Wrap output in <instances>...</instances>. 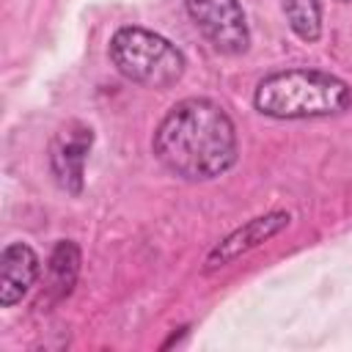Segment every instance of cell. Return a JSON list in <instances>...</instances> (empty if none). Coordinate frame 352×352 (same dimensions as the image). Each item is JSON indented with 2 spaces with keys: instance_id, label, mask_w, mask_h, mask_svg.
Wrapping results in <instances>:
<instances>
[{
  "instance_id": "1",
  "label": "cell",
  "mask_w": 352,
  "mask_h": 352,
  "mask_svg": "<svg viewBox=\"0 0 352 352\" xmlns=\"http://www.w3.org/2000/svg\"><path fill=\"white\" fill-rule=\"evenodd\" d=\"M151 151L168 173L184 182H212L239 157L236 126L214 99L187 96L157 124Z\"/></svg>"
},
{
  "instance_id": "2",
  "label": "cell",
  "mask_w": 352,
  "mask_h": 352,
  "mask_svg": "<svg viewBox=\"0 0 352 352\" xmlns=\"http://www.w3.org/2000/svg\"><path fill=\"white\" fill-rule=\"evenodd\" d=\"M352 104V88L319 69H283L258 80L253 107L278 121H302L338 116Z\"/></svg>"
},
{
  "instance_id": "3",
  "label": "cell",
  "mask_w": 352,
  "mask_h": 352,
  "mask_svg": "<svg viewBox=\"0 0 352 352\" xmlns=\"http://www.w3.org/2000/svg\"><path fill=\"white\" fill-rule=\"evenodd\" d=\"M107 55L124 80L154 91L176 85L187 69V58L173 41L140 25L118 28L110 38Z\"/></svg>"
},
{
  "instance_id": "4",
  "label": "cell",
  "mask_w": 352,
  "mask_h": 352,
  "mask_svg": "<svg viewBox=\"0 0 352 352\" xmlns=\"http://www.w3.org/2000/svg\"><path fill=\"white\" fill-rule=\"evenodd\" d=\"M201 36L223 55H242L250 47V28L239 0H184Z\"/></svg>"
},
{
  "instance_id": "5",
  "label": "cell",
  "mask_w": 352,
  "mask_h": 352,
  "mask_svg": "<svg viewBox=\"0 0 352 352\" xmlns=\"http://www.w3.org/2000/svg\"><path fill=\"white\" fill-rule=\"evenodd\" d=\"M94 146V132L82 121H69L50 143V170L60 190L80 195L85 182V160Z\"/></svg>"
},
{
  "instance_id": "6",
  "label": "cell",
  "mask_w": 352,
  "mask_h": 352,
  "mask_svg": "<svg viewBox=\"0 0 352 352\" xmlns=\"http://www.w3.org/2000/svg\"><path fill=\"white\" fill-rule=\"evenodd\" d=\"M292 223V214L283 212V209H272V212H264L253 220H248L245 226L234 228L228 236H223L206 256L204 261V272H214V270H223L228 267L231 261H236L239 256L256 250L258 245H264L267 239H272L275 234H280L286 226Z\"/></svg>"
},
{
  "instance_id": "7",
  "label": "cell",
  "mask_w": 352,
  "mask_h": 352,
  "mask_svg": "<svg viewBox=\"0 0 352 352\" xmlns=\"http://www.w3.org/2000/svg\"><path fill=\"white\" fill-rule=\"evenodd\" d=\"M41 275L38 253L28 242H11L0 253V305L11 308L36 286Z\"/></svg>"
},
{
  "instance_id": "8",
  "label": "cell",
  "mask_w": 352,
  "mask_h": 352,
  "mask_svg": "<svg viewBox=\"0 0 352 352\" xmlns=\"http://www.w3.org/2000/svg\"><path fill=\"white\" fill-rule=\"evenodd\" d=\"M80 264H82V253L77 248V242L72 239H58L50 258H47V272H44V297L47 302H60L66 300L80 278Z\"/></svg>"
},
{
  "instance_id": "9",
  "label": "cell",
  "mask_w": 352,
  "mask_h": 352,
  "mask_svg": "<svg viewBox=\"0 0 352 352\" xmlns=\"http://www.w3.org/2000/svg\"><path fill=\"white\" fill-rule=\"evenodd\" d=\"M283 16L292 28V33L305 41L314 44L322 36V0H280Z\"/></svg>"
},
{
  "instance_id": "10",
  "label": "cell",
  "mask_w": 352,
  "mask_h": 352,
  "mask_svg": "<svg viewBox=\"0 0 352 352\" xmlns=\"http://www.w3.org/2000/svg\"><path fill=\"white\" fill-rule=\"evenodd\" d=\"M341 3H352V0H341Z\"/></svg>"
}]
</instances>
